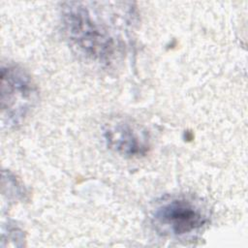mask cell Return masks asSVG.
I'll list each match as a JSON object with an SVG mask.
<instances>
[{
  "instance_id": "1",
  "label": "cell",
  "mask_w": 248,
  "mask_h": 248,
  "mask_svg": "<svg viewBox=\"0 0 248 248\" xmlns=\"http://www.w3.org/2000/svg\"><path fill=\"white\" fill-rule=\"evenodd\" d=\"M62 21L68 39L80 53L98 62H108L114 56V38L107 26L92 14L87 3H64Z\"/></svg>"
},
{
  "instance_id": "2",
  "label": "cell",
  "mask_w": 248,
  "mask_h": 248,
  "mask_svg": "<svg viewBox=\"0 0 248 248\" xmlns=\"http://www.w3.org/2000/svg\"><path fill=\"white\" fill-rule=\"evenodd\" d=\"M2 110L8 123H20L37 101V90L30 76L18 66L2 67Z\"/></svg>"
},
{
  "instance_id": "3",
  "label": "cell",
  "mask_w": 248,
  "mask_h": 248,
  "mask_svg": "<svg viewBox=\"0 0 248 248\" xmlns=\"http://www.w3.org/2000/svg\"><path fill=\"white\" fill-rule=\"evenodd\" d=\"M155 225L163 232L184 235L202 228L206 216L202 209L187 200H172L160 205L153 216Z\"/></svg>"
},
{
  "instance_id": "4",
  "label": "cell",
  "mask_w": 248,
  "mask_h": 248,
  "mask_svg": "<svg viewBox=\"0 0 248 248\" xmlns=\"http://www.w3.org/2000/svg\"><path fill=\"white\" fill-rule=\"evenodd\" d=\"M105 138L111 149L124 156L143 155L148 149L145 132L124 119H116L107 124Z\"/></svg>"
}]
</instances>
